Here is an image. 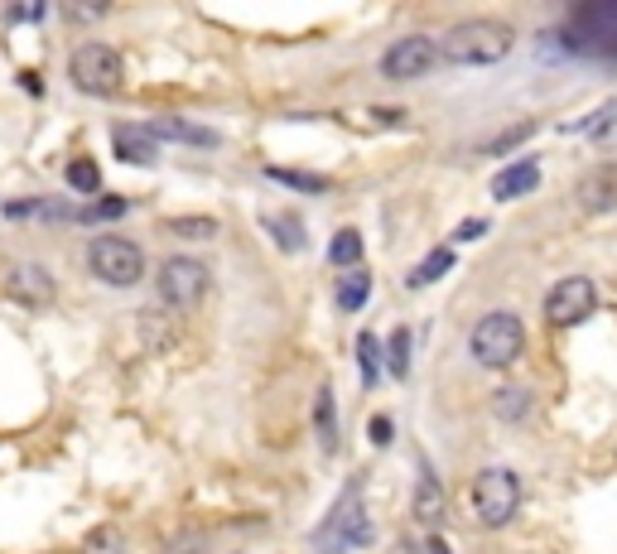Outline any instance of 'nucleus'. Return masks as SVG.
Segmentation results:
<instances>
[{"instance_id":"obj_8","label":"nucleus","mask_w":617,"mask_h":554,"mask_svg":"<svg viewBox=\"0 0 617 554\" xmlns=\"http://www.w3.org/2000/svg\"><path fill=\"white\" fill-rule=\"evenodd\" d=\"M435 68H439V39L435 34H401L396 44H386L382 58H376V73H382L386 83H425Z\"/></svg>"},{"instance_id":"obj_15","label":"nucleus","mask_w":617,"mask_h":554,"mask_svg":"<svg viewBox=\"0 0 617 554\" xmlns=\"http://www.w3.org/2000/svg\"><path fill=\"white\" fill-rule=\"evenodd\" d=\"M155 140H179V145H203V150H213V145H222L217 130L208 126H193V121H179V116H160V121L146 126Z\"/></svg>"},{"instance_id":"obj_11","label":"nucleus","mask_w":617,"mask_h":554,"mask_svg":"<svg viewBox=\"0 0 617 554\" xmlns=\"http://www.w3.org/2000/svg\"><path fill=\"white\" fill-rule=\"evenodd\" d=\"M574 203H579L584 213H594V217L617 213V164L603 160V164L588 169V174L574 183Z\"/></svg>"},{"instance_id":"obj_34","label":"nucleus","mask_w":617,"mask_h":554,"mask_svg":"<svg viewBox=\"0 0 617 554\" xmlns=\"http://www.w3.org/2000/svg\"><path fill=\"white\" fill-rule=\"evenodd\" d=\"M391 554H415V545H396V550H391Z\"/></svg>"},{"instance_id":"obj_22","label":"nucleus","mask_w":617,"mask_h":554,"mask_svg":"<svg viewBox=\"0 0 617 554\" xmlns=\"http://www.w3.org/2000/svg\"><path fill=\"white\" fill-rule=\"evenodd\" d=\"M260 222H266V232L275 236V246H280V251H290V256H295V251H305V236H299L305 227H299L295 213H266Z\"/></svg>"},{"instance_id":"obj_14","label":"nucleus","mask_w":617,"mask_h":554,"mask_svg":"<svg viewBox=\"0 0 617 554\" xmlns=\"http://www.w3.org/2000/svg\"><path fill=\"white\" fill-rule=\"evenodd\" d=\"M111 150L121 164H155L160 160V140L146 126H111Z\"/></svg>"},{"instance_id":"obj_6","label":"nucleus","mask_w":617,"mask_h":554,"mask_svg":"<svg viewBox=\"0 0 617 554\" xmlns=\"http://www.w3.org/2000/svg\"><path fill=\"white\" fill-rule=\"evenodd\" d=\"M68 83L87 97H116L126 87V58L102 39H87L68 54Z\"/></svg>"},{"instance_id":"obj_31","label":"nucleus","mask_w":617,"mask_h":554,"mask_svg":"<svg viewBox=\"0 0 617 554\" xmlns=\"http://www.w3.org/2000/svg\"><path fill=\"white\" fill-rule=\"evenodd\" d=\"M488 217H468V222H458L454 227V242H478V236H488Z\"/></svg>"},{"instance_id":"obj_26","label":"nucleus","mask_w":617,"mask_h":554,"mask_svg":"<svg viewBox=\"0 0 617 554\" xmlns=\"http://www.w3.org/2000/svg\"><path fill=\"white\" fill-rule=\"evenodd\" d=\"M77 554H126V535L116 531V525H97V531L83 540V550Z\"/></svg>"},{"instance_id":"obj_13","label":"nucleus","mask_w":617,"mask_h":554,"mask_svg":"<svg viewBox=\"0 0 617 554\" xmlns=\"http://www.w3.org/2000/svg\"><path fill=\"white\" fill-rule=\"evenodd\" d=\"M411 511H415V521H419V525H439V521H444V511H449V497H444V482L435 478V468H429V464H419V472H415Z\"/></svg>"},{"instance_id":"obj_9","label":"nucleus","mask_w":617,"mask_h":554,"mask_svg":"<svg viewBox=\"0 0 617 554\" xmlns=\"http://www.w3.org/2000/svg\"><path fill=\"white\" fill-rule=\"evenodd\" d=\"M598 309V285L588 275H564L560 285H550L545 295V323L550 328H574L584 319H594Z\"/></svg>"},{"instance_id":"obj_33","label":"nucleus","mask_w":617,"mask_h":554,"mask_svg":"<svg viewBox=\"0 0 617 554\" xmlns=\"http://www.w3.org/2000/svg\"><path fill=\"white\" fill-rule=\"evenodd\" d=\"M425 554H454V550H449V540H444V535H429L425 540Z\"/></svg>"},{"instance_id":"obj_17","label":"nucleus","mask_w":617,"mask_h":554,"mask_svg":"<svg viewBox=\"0 0 617 554\" xmlns=\"http://www.w3.org/2000/svg\"><path fill=\"white\" fill-rule=\"evenodd\" d=\"M449 270H454V246H435V251H429V256L419 260V266H415L411 275H405V285H411V289L439 285V280H444V275H449Z\"/></svg>"},{"instance_id":"obj_24","label":"nucleus","mask_w":617,"mask_h":554,"mask_svg":"<svg viewBox=\"0 0 617 554\" xmlns=\"http://www.w3.org/2000/svg\"><path fill=\"white\" fill-rule=\"evenodd\" d=\"M535 130H541V121H517V126H507L502 136H492V140H482L478 145V155H507V150H517V145H526Z\"/></svg>"},{"instance_id":"obj_2","label":"nucleus","mask_w":617,"mask_h":554,"mask_svg":"<svg viewBox=\"0 0 617 554\" xmlns=\"http://www.w3.org/2000/svg\"><path fill=\"white\" fill-rule=\"evenodd\" d=\"M521 352H526V323H521L511 309H492V313H482V319L472 323L468 358L478 366H488V372H507V366L521 362Z\"/></svg>"},{"instance_id":"obj_7","label":"nucleus","mask_w":617,"mask_h":554,"mask_svg":"<svg viewBox=\"0 0 617 554\" xmlns=\"http://www.w3.org/2000/svg\"><path fill=\"white\" fill-rule=\"evenodd\" d=\"M208 295V266L199 256H169L155 275V299L164 313H193Z\"/></svg>"},{"instance_id":"obj_4","label":"nucleus","mask_w":617,"mask_h":554,"mask_svg":"<svg viewBox=\"0 0 617 554\" xmlns=\"http://www.w3.org/2000/svg\"><path fill=\"white\" fill-rule=\"evenodd\" d=\"M376 545V525L366 516V501L362 492L352 487L343 492L333 511H328V521L313 531V550L319 554H358V550H372Z\"/></svg>"},{"instance_id":"obj_27","label":"nucleus","mask_w":617,"mask_h":554,"mask_svg":"<svg viewBox=\"0 0 617 554\" xmlns=\"http://www.w3.org/2000/svg\"><path fill=\"white\" fill-rule=\"evenodd\" d=\"M266 174L275 183H290V189H305V193H328L323 174H305V169H270V164H266Z\"/></svg>"},{"instance_id":"obj_21","label":"nucleus","mask_w":617,"mask_h":554,"mask_svg":"<svg viewBox=\"0 0 617 554\" xmlns=\"http://www.w3.org/2000/svg\"><path fill=\"white\" fill-rule=\"evenodd\" d=\"M366 299H372V275H366L362 266L348 270L343 280H338V309H343V313H358V309H366Z\"/></svg>"},{"instance_id":"obj_28","label":"nucleus","mask_w":617,"mask_h":554,"mask_svg":"<svg viewBox=\"0 0 617 554\" xmlns=\"http://www.w3.org/2000/svg\"><path fill=\"white\" fill-rule=\"evenodd\" d=\"M169 232L183 236V242H213L217 222L213 217H174V222H169Z\"/></svg>"},{"instance_id":"obj_20","label":"nucleus","mask_w":617,"mask_h":554,"mask_svg":"<svg viewBox=\"0 0 617 554\" xmlns=\"http://www.w3.org/2000/svg\"><path fill=\"white\" fill-rule=\"evenodd\" d=\"M63 183L77 193V198H102V169L97 160H87V155H77V160L63 169Z\"/></svg>"},{"instance_id":"obj_10","label":"nucleus","mask_w":617,"mask_h":554,"mask_svg":"<svg viewBox=\"0 0 617 554\" xmlns=\"http://www.w3.org/2000/svg\"><path fill=\"white\" fill-rule=\"evenodd\" d=\"M0 289H6V299H15L24 309H49L58 299L54 275H49V266H39V260H15V266H6Z\"/></svg>"},{"instance_id":"obj_25","label":"nucleus","mask_w":617,"mask_h":554,"mask_svg":"<svg viewBox=\"0 0 617 554\" xmlns=\"http://www.w3.org/2000/svg\"><path fill=\"white\" fill-rule=\"evenodd\" d=\"M358 362H362V386L376 391V381H382V342H376V333L358 338Z\"/></svg>"},{"instance_id":"obj_12","label":"nucleus","mask_w":617,"mask_h":554,"mask_svg":"<svg viewBox=\"0 0 617 554\" xmlns=\"http://www.w3.org/2000/svg\"><path fill=\"white\" fill-rule=\"evenodd\" d=\"M541 189V160L535 155H521V160H511L497 169V179H492V198L497 203H517V198H526Z\"/></svg>"},{"instance_id":"obj_1","label":"nucleus","mask_w":617,"mask_h":554,"mask_svg":"<svg viewBox=\"0 0 617 554\" xmlns=\"http://www.w3.org/2000/svg\"><path fill=\"white\" fill-rule=\"evenodd\" d=\"M511 49H517V30L492 15L458 20L439 34V63H454V68H492L511 58Z\"/></svg>"},{"instance_id":"obj_30","label":"nucleus","mask_w":617,"mask_h":554,"mask_svg":"<svg viewBox=\"0 0 617 554\" xmlns=\"http://www.w3.org/2000/svg\"><path fill=\"white\" fill-rule=\"evenodd\" d=\"M366 434H372V444L382 448V444L396 439V419H391V415H372V425H366Z\"/></svg>"},{"instance_id":"obj_29","label":"nucleus","mask_w":617,"mask_h":554,"mask_svg":"<svg viewBox=\"0 0 617 554\" xmlns=\"http://www.w3.org/2000/svg\"><path fill=\"white\" fill-rule=\"evenodd\" d=\"M116 217H126V198H97L92 207H77L73 222H116Z\"/></svg>"},{"instance_id":"obj_3","label":"nucleus","mask_w":617,"mask_h":554,"mask_svg":"<svg viewBox=\"0 0 617 554\" xmlns=\"http://www.w3.org/2000/svg\"><path fill=\"white\" fill-rule=\"evenodd\" d=\"M150 260H146V246L130 242L121 232H102L87 242V275L107 289H136L146 280Z\"/></svg>"},{"instance_id":"obj_23","label":"nucleus","mask_w":617,"mask_h":554,"mask_svg":"<svg viewBox=\"0 0 617 554\" xmlns=\"http://www.w3.org/2000/svg\"><path fill=\"white\" fill-rule=\"evenodd\" d=\"M411 342H415V333H411V328H391V342H386V366H391V376H396V381H405V376H411Z\"/></svg>"},{"instance_id":"obj_18","label":"nucleus","mask_w":617,"mask_h":554,"mask_svg":"<svg viewBox=\"0 0 617 554\" xmlns=\"http://www.w3.org/2000/svg\"><path fill=\"white\" fill-rule=\"evenodd\" d=\"M531 405H535V401H531L526 386H502V391L492 395V415L502 419V425H521V419L531 415Z\"/></svg>"},{"instance_id":"obj_19","label":"nucleus","mask_w":617,"mask_h":554,"mask_svg":"<svg viewBox=\"0 0 617 554\" xmlns=\"http://www.w3.org/2000/svg\"><path fill=\"white\" fill-rule=\"evenodd\" d=\"M328 260H333V270H358L362 266V232L358 227H343L333 232V242H328Z\"/></svg>"},{"instance_id":"obj_32","label":"nucleus","mask_w":617,"mask_h":554,"mask_svg":"<svg viewBox=\"0 0 617 554\" xmlns=\"http://www.w3.org/2000/svg\"><path fill=\"white\" fill-rule=\"evenodd\" d=\"M579 20H584V24H598V30H613V34H617V6H598V10H584Z\"/></svg>"},{"instance_id":"obj_16","label":"nucleus","mask_w":617,"mask_h":554,"mask_svg":"<svg viewBox=\"0 0 617 554\" xmlns=\"http://www.w3.org/2000/svg\"><path fill=\"white\" fill-rule=\"evenodd\" d=\"M313 439H319L323 454L338 448V401H333V386H319L313 395Z\"/></svg>"},{"instance_id":"obj_5","label":"nucleus","mask_w":617,"mask_h":554,"mask_svg":"<svg viewBox=\"0 0 617 554\" xmlns=\"http://www.w3.org/2000/svg\"><path fill=\"white\" fill-rule=\"evenodd\" d=\"M468 501H472L478 525H488V531H507V525L517 521V511H521V478L511 468L492 464V468H482L478 478H472Z\"/></svg>"}]
</instances>
